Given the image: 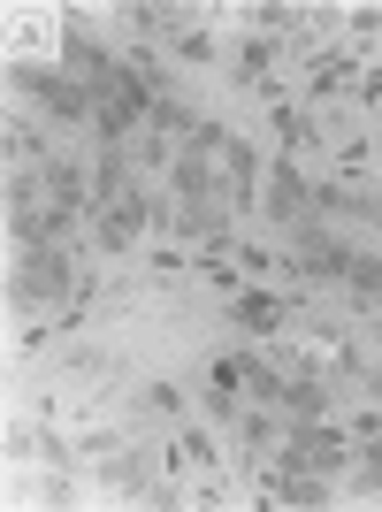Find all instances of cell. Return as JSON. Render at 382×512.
Returning a JSON list of instances; mask_svg holds the SVG:
<instances>
[{"instance_id":"1","label":"cell","mask_w":382,"mask_h":512,"mask_svg":"<svg viewBox=\"0 0 382 512\" xmlns=\"http://www.w3.org/2000/svg\"><path fill=\"white\" fill-rule=\"evenodd\" d=\"M283 474H306V482H337L344 474V436L329 421H298V436L283 444Z\"/></svg>"},{"instance_id":"2","label":"cell","mask_w":382,"mask_h":512,"mask_svg":"<svg viewBox=\"0 0 382 512\" xmlns=\"http://www.w3.org/2000/svg\"><path fill=\"white\" fill-rule=\"evenodd\" d=\"M77 291V276H69V253L62 245H31L16 268V299L23 306H46V299H69Z\"/></svg>"},{"instance_id":"3","label":"cell","mask_w":382,"mask_h":512,"mask_svg":"<svg viewBox=\"0 0 382 512\" xmlns=\"http://www.w3.org/2000/svg\"><path fill=\"white\" fill-rule=\"evenodd\" d=\"M16 77L39 92V100L54 107L62 123H85V115H92V92H85V85H69V77H54V69H16Z\"/></svg>"},{"instance_id":"4","label":"cell","mask_w":382,"mask_h":512,"mask_svg":"<svg viewBox=\"0 0 382 512\" xmlns=\"http://www.w3.org/2000/svg\"><path fill=\"white\" fill-rule=\"evenodd\" d=\"M260 207L276 214V222H306V207H314V192H306V176H298L291 161H276V169H268V199H260Z\"/></svg>"},{"instance_id":"5","label":"cell","mask_w":382,"mask_h":512,"mask_svg":"<svg viewBox=\"0 0 382 512\" xmlns=\"http://www.w3.org/2000/svg\"><path fill=\"white\" fill-rule=\"evenodd\" d=\"M344 260H352L344 245H329L314 222H298V260H291L298 276H344Z\"/></svg>"},{"instance_id":"6","label":"cell","mask_w":382,"mask_h":512,"mask_svg":"<svg viewBox=\"0 0 382 512\" xmlns=\"http://www.w3.org/2000/svg\"><path fill=\"white\" fill-rule=\"evenodd\" d=\"M46 199L54 207H69V214H85L92 199H85V176H77V161H46Z\"/></svg>"},{"instance_id":"7","label":"cell","mask_w":382,"mask_h":512,"mask_svg":"<svg viewBox=\"0 0 382 512\" xmlns=\"http://www.w3.org/2000/svg\"><path fill=\"white\" fill-rule=\"evenodd\" d=\"M237 321H245L253 337H268V329H283V299H268V291H245V299H237Z\"/></svg>"},{"instance_id":"8","label":"cell","mask_w":382,"mask_h":512,"mask_svg":"<svg viewBox=\"0 0 382 512\" xmlns=\"http://www.w3.org/2000/svg\"><path fill=\"white\" fill-rule=\"evenodd\" d=\"M283 406H291V421H321V406H329V383H283Z\"/></svg>"},{"instance_id":"9","label":"cell","mask_w":382,"mask_h":512,"mask_svg":"<svg viewBox=\"0 0 382 512\" xmlns=\"http://www.w3.org/2000/svg\"><path fill=\"white\" fill-rule=\"evenodd\" d=\"M268 69H276V46H268V39H245V54H237V77H245L253 92H268Z\"/></svg>"},{"instance_id":"10","label":"cell","mask_w":382,"mask_h":512,"mask_svg":"<svg viewBox=\"0 0 382 512\" xmlns=\"http://www.w3.org/2000/svg\"><path fill=\"white\" fill-rule=\"evenodd\" d=\"M344 276L360 283V291H382V260H367V253H352V260H344Z\"/></svg>"}]
</instances>
